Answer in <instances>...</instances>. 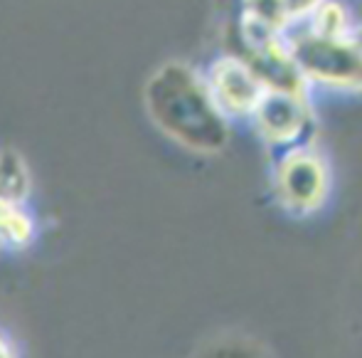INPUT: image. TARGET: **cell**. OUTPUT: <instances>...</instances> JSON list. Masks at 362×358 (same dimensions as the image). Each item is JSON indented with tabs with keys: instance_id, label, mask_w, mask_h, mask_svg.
<instances>
[{
	"instance_id": "cell-5",
	"label": "cell",
	"mask_w": 362,
	"mask_h": 358,
	"mask_svg": "<svg viewBox=\"0 0 362 358\" xmlns=\"http://www.w3.org/2000/svg\"><path fill=\"white\" fill-rule=\"evenodd\" d=\"M257 136L272 148H288L296 143H305L315 124L310 94L296 91L267 89L254 114L249 116Z\"/></svg>"
},
{
	"instance_id": "cell-9",
	"label": "cell",
	"mask_w": 362,
	"mask_h": 358,
	"mask_svg": "<svg viewBox=\"0 0 362 358\" xmlns=\"http://www.w3.org/2000/svg\"><path fill=\"white\" fill-rule=\"evenodd\" d=\"M320 3H323V0H284L286 13L293 25H303Z\"/></svg>"
},
{
	"instance_id": "cell-1",
	"label": "cell",
	"mask_w": 362,
	"mask_h": 358,
	"mask_svg": "<svg viewBox=\"0 0 362 358\" xmlns=\"http://www.w3.org/2000/svg\"><path fill=\"white\" fill-rule=\"evenodd\" d=\"M144 106L151 124L165 139L192 153H219L232 139V121L217 109L200 69L168 60L144 84Z\"/></svg>"
},
{
	"instance_id": "cell-7",
	"label": "cell",
	"mask_w": 362,
	"mask_h": 358,
	"mask_svg": "<svg viewBox=\"0 0 362 358\" xmlns=\"http://www.w3.org/2000/svg\"><path fill=\"white\" fill-rule=\"evenodd\" d=\"M293 28L284 0H242V35L247 45L279 38Z\"/></svg>"
},
{
	"instance_id": "cell-6",
	"label": "cell",
	"mask_w": 362,
	"mask_h": 358,
	"mask_svg": "<svg viewBox=\"0 0 362 358\" xmlns=\"http://www.w3.org/2000/svg\"><path fill=\"white\" fill-rule=\"evenodd\" d=\"M202 77L212 101L229 121H249L262 96L267 94V84L249 65V60L234 55L212 60Z\"/></svg>"
},
{
	"instance_id": "cell-10",
	"label": "cell",
	"mask_w": 362,
	"mask_h": 358,
	"mask_svg": "<svg viewBox=\"0 0 362 358\" xmlns=\"http://www.w3.org/2000/svg\"><path fill=\"white\" fill-rule=\"evenodd\" d=\"M10 346H13V341H10V336L5 334L3 329H0V354H3V351H8Z\"/></svg>"
},
{
	"instance_id": "cell-8",
	"label": "cell",
	"mask_w": 362,
	"mask_h": 358,
	"mask_svg": "<svg viewBox=\"0 0 362 358\" xmlns=\"http://www.w3.org/2000/svg\"><path fill=\"white\" fill-rule=\"evenodd\" d=\"M303 28L308 33L318 35V38H348V35H355L353 15H350V8L343 0H323L313 10V15L303 23Z\"/></svg>"
},
{
	"instance_id": "cell-3",
	"label": "cell",
	"mask_w": 362,
	"mask_h": 358,
	"mask_svg": "<svg viewBox=\"0 0 362 358\" xmlns=\"http://www.w3.org/2000/svg\"><path fill=\"white\" fill-rule=\"evenodd\" d=\"M276 203L293 218H308L325 208L333 193V171L315 143H296L279 153L272 168Z\"/></svg>"
},
{
	"instance_id": "cell-2",
	"label": "cell",
	"mask_w": 362,
	"mask_h": 358,
	"mask_svg": "<svg viewBox=\"0 0 362 358\" xmlns=\"http://www.w3.org/2000/svg\"><path fill=\"white\" fill-rule=\"evenodd\" d=\"M286 43L310 89L362 91V40L355 35L318 38L303 25H293L286 33Z\"/></svg>"
},
{
	"instance_id": "cell-4",
	"label": "cell",
	"mask_w": 362,
	"mask_h": 358,
	"mask_svg": "<svg viewBox=\"0 0 362 358\" xmlns=\"http://www.w3.org/2000/svg\"><path fill=\"white\" fill-rule=\"evenodd\" d=\"M33 173L23 153L0 148V252H23L33 247L40 225L30 208Z\"/></svg>"
},
{
	"instance_id": "cell-11",
	"label": "cell",
	"mask_w": 362,
	"mask_h": 358,
	"mask_svg": "<svg viewBox=\"0 0 362 358\" xmlns=\"http://www.w3.org/2000/svg\"><path fill=\"white\" fill-rule=\"evenodd\" d=\"M0 358H20V354H18V349H15V344L10 346L8 351H3V354H0Z\"/></svg>"
}]
</instances>
